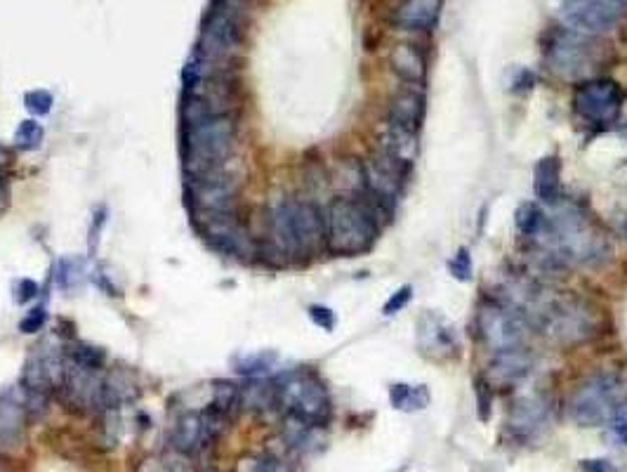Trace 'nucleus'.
<instances>
[{
	"label": "nucleus",
	"mask_w": 627,
	"mask_h": 472,
	"mask_svg": "<svg viewBox=\"0 0 627 472\" xmlns=\"http://www.w3.org/2000/svg\"><path fill=\"white\" fill-rule=\"evenodd\" d=\"M597 64V48L583 34H576L571 29L554 36L550 48H547V67L554 76L564 78V81H578V78L590 76V71L597 69Z\"/></svg>",
	"instance_id": "nucleus-10"
},
{
	"label": "nucleus",
	"mask_w": 627,
	"mask_h": 472,
	"mask_svg": "<svg viewBox=\"0 0 627 472\" xmlns=\"http://www.w3.org/2000/svg\"><path fill=\"white\" fill-rule=\"evenodd\" d=\"M69 359L71 362L85 366V369H97V371L102 369L104 362H107V357H104L102 350H97V347H92V345H83V343L71 347Z\"/></svg>",
	"instance_id": "nucleus-27"
},
{
	"label": "nucleus",
	"mask_w": 627,
	"mask_h": 472,
	"mask_svg": "<svg viewBox=\"0 0 627 472\" xmlns=\"http://www.w3.org/2000/svg\"><path fill=\"white\" fill-rule=\"evenodd\" d=\"M276 406V385L253 383L248 388H241V409L264 411Z\"/></svg>",
	"instance_id": "nucleus-23"
},
{
	"label": "nucleus",
	"mask_w": 627,
	"mask_h": 472,
	"mask_svg": "<svg viewBox=\"0 0 627 472\" xmlns=\"http://www.w3.org/2000/svg\"><path fill=\"white\" fill-rule=\"evenodd\" d=\"M389 64H392L394 74L406 83H422L425 81L427 67L422 52L411 43L394 45L392 55H389Z\"/></svg>",
	"instance_id": "nucleus-20"
},
{
	"label": "nucleus",
	"mask_w": 627,
	"mask_h": 472,
	"mask_svg": "<svg viewBox=\"0 0 627 472\" xmlns=\"http://www.w3.org/2000/svg\"><path fill=\"white\" fill-rule=\"evenodd\" d=\"M627 12V0H564L559 15L571 31L599 36L611 31Z\"/></svg>",
	"instance_id": "nucleus-11"
},
{
	"label": "nucleus",
	"mask_w": 627,
	"mask_h": 472,
	"mask_svg": "<svg viewBox=\"0 0 627 472\" xmlns=\"http://www.w3.org/2000/svg\"><path fill=\"white\" fill-rule=\"evenodd\" d=\"M396 472H406V468L404 470H396Z\"/></svg>",
	"instance_id": "nucleus-39"
},
{
	"label": "nucleus",
	"mask_w": 627,
	"mask_h": 472,
	"mask_svg": "<svg viewBox=\"0 0 627 472\" xmlns=\"http://www.w3.org/2000/svg\"><path fill=\"white\" fill-rule=\"evenodd\" d=\"M611 430H613V435H616L627 447V402L623 404V409L611 418Z\"/></svg>",
	"instance_id": "nucleus-34"
},
{
	"label": "nucleus",
	"mask_w": 627,
	"mask_h": 472,
	"mask_svg": "<svg viewBox=\"0 0 627 472\" xmlns=\"http://www.w3.org/2000/svg\"><path fill=\"white\" fill-rule=\"evenodd\" d=\"M378 152L387 159H392L399 163V166L411 168L415 156L420 152L418 144V133L413 130H406L401 126H394V123H385L378 133Z\"/></svg>",
	"instance_id": "nucleus-17"
},
{
	"label": "nucleus",
	"mask_w": 627,
	"mask_h": 472,
	"mask_svg": "<svg viewBox=\"0 0 627 472\" xmlns=\"http://www.w3.org/2000/svg\"><path fill=\"white\" fill-rule=\"evenodd\" d=\"M533 189L543 203H557L561 192V166L557 156H545L533 170Z\"/></svg>",
	"instance_id": "nucleus-21"
},
{
	"label": "nucleus",
	"mask_w": 627,
	"mask_h": 472,
	"mask_svg": "<svg viewBox=\"0 0 627 472\" xmlns=\"http://www.w3.org/2000/svg\"><path fill=\"white\" fill-rule=\"evenodd\" d=\"M24 104L33 116H45L52 109V95L45 90H31V93H26Z\"/></svg>",
	"instance_id": "nucleus-29"
},
{
	"label": "nucleus",
	"mask_w": 627,
	"mask_h": 472,
	"mask_svg": "<svg viewBox=\"0 0 627 472\" xmlns=\"http://www.w3.org/2000/svg\"><path fill=\"white\" fill-rule=\"evenodd\" d=\"M620 135H623V137H625V140H627V123H625V126H623V128H620Z\"/></svg>",
	"instance_id": "nucleus-37"
},
{
	"label": "nucleus",
	"mask_w": 627,
	"mask_h": 472,
	"mask_svg": "<svg viewBox=\"0 0 627 472\" xmlns=\"http://www.w3.org/2000/svg\"><path fill=\"white\" fill-rule=\"evenodd\" d=\"M451 274L458 281H470V277H472V258H470V251H467V248H460L458 253L453 255V260H451Z\"/></svg>",
	"instance_id": "nucleus-30"
},
{
	"label": "nucleus",
	"mask_w": 627,
	"mask_h": 472,
	"mask_svg": "<svg viewBox=\"0 0 627 472\" xmlns=\"http://www.w3.org/2000/svg\"><path fill=\"white\" fill-rule=\"evenodd\" d=\"M533 371V357L524 347L493 352V359L486 366V383L491 388H512L521 383Z\"/></svg>",
	"instance_id": "nucleus-16"
},
{
	"label": "nucleus",
	"mask_w": 627,
	"mask_h": 472,
	"mask_svg": "<svg viewBox=\"0 0 627 472\" xmlns=\"http://www.w3.org/2000/svg\"><path fill=\"white\" fill-rule=\"evenodd\" d=\"M623 232H625V236H627V218H625V225H623Z\"/></svg>",
	"instance_id": "nucleus-38"
},
{
	"label": "nucleus",
	"mask_w": 627,
	"mask_h": 472,
	"mask_svg": "<svg viewBox=\"0 0 627 472\" xmlns=\"http://www.w3.org/2000/svg\"><path fill=\"white\" fill-rule=\"evenodd\" d=\"M550 421V402L545 395H528L512 404L507 413V430L517 439H531Z\"/></svg>",
	"instance_id": "nucleus-15"
},
{
	"label": "nucleus",
	"mask_w": 627,
	"mask_h": 472,
	"mask_svg": "<svg viewBox=\"0 0 627 472\" xmlns=\"http://www.w3.org/2000/svg\"><path fill=\"white\" fill-rule=\"evenodd\" d=\"M422 116H425V97L418 90H401L389 102L387 121L394 123V126L418 133L422 126Z\"/></svg>",
	"instance_id": "nucleus-19"
},
{
	"label": "nucleus",
	"mask_w": 627,
	"mask_h": 472,
	"mask_svg": "<svg viewBox=\"0 0 627 472\" xmlns=\"http://www.w3.org/2000/svg\"><path fill=\"white\" fill-rule=\"evenodd\" d=\"M196 227L217 253L239 260H248L250 255H255L253 239H250L248 229L243 227V222L236 218L234 211L201 215V218H196Z\"/></svg>",
	"instance_id": "nucleus-12"
},
{
	"label": "nucleus",
	"mask_w": 627,
	"mask_h": 472,
	"mask_svg": "<svg viewBox=\"0 0 627 472\" xmlns=\"http://www.w3.org/2000/svg\"><path fill=\"white\" fill-rule=\"evenodd\" d=\"M15 142L19 149H36L43 142V126L36 121H22L15 130Z\"/></svg>",
	"instance_id": "nucleus-28"
},
{
	"label": "nucleus",
	"mask_w": 627,
	"mask_h": 472,
	"mask_svg": "<svg viewBox=\"0 0 627 472\" xmlns=\"http://www.w3.org/2000/svg\"><path fill=\"white\" fill-rule=\"evenodd\" d=\"M236 133H239L236 114L210 116L184 126L182 161L187 177L227 166L231 152H234Z\"/></svg>",
	"instance_id": "nucleus-3"
},
{
	"label": "nucleus",
	"mask_w": 627,
	"mask_h": 472,
	"mask_svg": "<svg viewBox=\"0 0 627 472\" xmlns=\"http://www.w3.org/2000/svg\"><path fill=\"white\" fill-rule=\"evenodd\" d=\"M580 472H620L611 461L604 458H590V461H580Z\"/></svg>",
	"instance_id": "nucleus-35"
},
{
	"label": "nucleus",
	"mask_w": 627,
	"mask_h": 472,
	"mask_svg": "<svg viewBox=\"0 0 627 472\" xmlns=\"http://www.w3.org/2000/svg\"><path fill=\"white\" fill-rule=\"evenodd\" d=\"M276 362V354L274 352H257V354H248V357H243L239 364H236V371L243 373V376H262V373H267L269 369H272Z\"/></svg>",
	"instance_id": "nucleus-25"
},
{
	"label": "nucleus",
	"mask_w": 627,
	"mask_h": 472,
	"mask_svg": "<svg viewBox=\"0 0 627 472\" xmlns=\"http://www.w3.org/2000/svg\"><path fill=\"white\" fill-rule=\"evenodd\" d=\"M429 390L425 385H408V383H396L389 388V402L396 411H422L429 406Z\"/></svg>",
	"instance_id": "nucleus-22"
},
{
	"label": "nucleus",
	"mask_w": 627,
	"mask_h": 472,
	"mask_svg": "<svg viewBox=\"0 0 627 472\" xmlns=\"http://www.w3.org/2000/svg\"><path fill=\"white\" fill-rule=\"evenodd\" d=\"M269 244L283 258L316 253L326 246V215L312 201H279L269 215Z\"/></svg>",
	"instance_id": "nucleus-2"
},
{
	"label": "nucleus",
	"mask_w": 627,
	"mask_h": 472,
	"mask_svg": "<svg viewBox=\"0 0 627 472\" xmlns=\"http://www.w3.org/2000/svg\"><path fill=\"white\" fill-rule=\"evenodd\" d=\"M479 338L491 352L512 350V347H524L531 324L517 307L505 303V300H493V303L481 305L477 314Z\"/></svg>",
	"instance_id": "nucleus-7"
},
{
	"label": "nucleus",
	"mask_w": 627,
	"mask_h": 472,
	"mask_svg": "<svg viewBox=\"0 0 627 472\" xmlns=\"http://www.w3.org/2000/svg\"><path fill=\"white\" fill-rule=\"evenodd\" d=\"M276 406L314 428L326 425L330 418V397L323 380L312 371H290L276 383Z\"/></svg>",
	"instance_id": "nucleus-6"
},
{
	"label": "nucleus",
	"mask_w": 627,
	"mask_h": 472,
	"mask_svg": "<svg viewBox=\"0 0 627 472\" xmlns=\"http://www.w3.org/2000/svg\"><path fill=\"white\" fill-rule=\"evenodd\" d=\"M514 225H517L519 234L533 239V236H536L545 225L543 208H540L538 203H521V206L517 208V213H514Z\"/></svg>",
	"instance_id": "nucleus-24"
},
{
	"label": "nucleus",
	"mask_w": 627,
	"mask_h": 472,
	"mask_svg": "<svg viewBox=\"0 0 627 472\" xmlns=\"http://www.w3.org/2000/svg\"><path fill=\"white\" fill-rule=\"evenodd\" d=\"M236 192H239V177L227 166L187 180V203L194 218L231 211Z\"/></svg>",
	"instance_id": "nucleus-8"
},
{
	"label": "nucleus",
	"mask_w": 627,
	"mask_h": 472,
	"mask_svg": "<svg viewBox=\"0 0 627 472\" xmlns=\"http://www.w3.org/2000/svg\"><path fill=\"white\" fill-rule=\"evenodd\" d=\"M17 303H29V300H33L38 295V284L31 279H22L19 281V288H17Z\"/></svg>",
	"instance_id": "nucleus-36"
},
{
	"label": "nucleus",
	"mask_w": 627,
	"mask_h": 472,
	"mask_svg": "<svg viewBox=\"0 0 627 472\" xmlns=\"http://www.w3.org/2000/svg\"><path fill=\"white\" fill-rule=\"evenodd\" d=\"M533 241L547 260L566 267L597 265L611 253L604 234L576 208H561L552 218L545 215V225Z\"/></svg>",
	"instance_id": "nucleus-1"
},
{
	"label": "nucleus",
	"mask_w": 627,
	"mask_h": 472,
	"mask_svg": "<svg viewBox=\"0 0 627 472\" xmlns=\"http://www.w3.org/2000/svg\"><path fill=\"white\" fill-rule=\"evenodd\" d=\"M411 298H413V286H401V288H396V291L392 293V298H389L387 303H385V307H382V314H387V317H392V314L404 310V307H406L408 303H411Z\"/></svg>",
	"instance_id": "nucleus-31"
},
{
	"label": "nucleus",
	"mask_w": 627,
	"mask_h": 472,
	"mask_svg": "<svg viewBox=\"0 0 627 472\" xmlns=\"http://www.w3.org/2000/svg\"><path fill=\"white\" fill-rule=\"evenodd\" d=\"M444 0H404L394 12V26L404 31L434 29L441 15Z\"/></svg>",
	"instance_id": "nucleus-18"
},
{
	"label": "nucleus",
	"mask_w": 627,
	"mask_h": 472,
	"mask_svg": "<svg viewBox=\"0 0 627 472\" xmlns=\"http://www.w3.org/2000/svg\"><path fill=\"white\" fill-rule=\"evenodd\" d=\"M236 472H286V468H283L281 458H276L272 454H257L241 458Z\"/></svg>",
	"instance_id": "nucleus-26"
},
{
	"label": "nucleus",
	"mask_w": 627,
	"mask_h": 472,
	"mask_svg": "<svg viewBox=\"0 0 627 472\" xmlns=\"http://www.w3.org/2000/svg\"><path fill=\"white\" fill-rule=\"evenodd\" d=\"M418 347L429 359H448L458 354V336L453 324L437 312H425L418 319Z\"/></svg>",
	"instance_id": "nucleus-14"
},
{
	"label": "nucleus",
	"mask_w": 627,
	"mask_h": 472,
	"mask_svg": "<svg viewBox=\"0 0 627 472\" xmlns=\"http://www.w3.org/2000/svg\"><path fill=\"white\" fill-rule=\"evenodd\" d=\"M363 166V189L371 199L378 203L382 211H389L394 206L396 199L401 194V185H404V177L411 168L399 166V163L387 159L380 152L368 159Z\"/></svg>",
	"instance_id": "nucleus-13"
},
{
	"label": "nucleus",
	"mask_w": 627,
	"mask_h": 472,
	"mask_svg": "<svg viewBox=\"0 0 627 472\" xmlns=\"http://www.w3.org/2000/svg\"><path fill=\"white\" fill-rule=\"evenodd\" d=\"M45 324V310L43 307H38V310H31L26 317L22 319V324H19V329H22V333H36L41 331V326Z\"/></svg>",
	"instance_id": "nucleus-33"
},
{
	"label": "nucleus",
	"mask_w": 627,
	"mask_h": 472,
	"mask_svg": "<svg viewBox=\"0 0 627 472\" xmlns=\"http://www.w3.org/2000/svg\"><path fill=\"white\" fill-rule=\"evenodd\" d=\"M378 239V222L371 203L354 196H340L330 201L326 211V246L340 258H354L371 251Z\"/></svg>",
	"instance_id": "nucleus-4"
},
{
	"label": "nucleus",
	"mask_w": 627,
	"mask_h": 472,
	"mask_svg": "<svg viewBox=\"0 0 627 472\" xmlns=\"http://www.w3.org/2000/svg\"><path fill=\"white\" fill-rule=\"evenodd\" d=\"M309 317H312V321L319 329L323 331H333L335 329V314L333 310H328V307H321V305H312L309 307Z\"/></svg>",
	"instance_id": "nucleus-32"
},
{
	"label": "nucleus",
	"mask_w": 627,
	"mask_h": 472,
	"mask_svg": "<svg viewBox=\"0 0 627 472\" xmlns=\"http://www.w3.org/2000/svg\"><path fill=\"white\" fill-rule=\"evenodd\" d=\"M623 88L611 78H587L573 93V109L592 126H611L623 111Z\"/></svg>",
	"instance_id": "nucleus-9"
},
{
	"label": "nucleus",
	"mask_w": 627,
	"mask_h": 472,
	"mask_svg": "<svg viewBox=\"0 0 627 472\" xmlns=\"http://www.w3.org/2000/svg\"><path fill=\"white\" fill-rule=\"evenodd\" d=\"M627 388L618 373L602 371L585 378L573 392L569 413L580 428H599L611 423V418L623 409Z\"/></svg>",
	"instance_id": "nucleus-5"
}]
</instances>
